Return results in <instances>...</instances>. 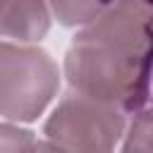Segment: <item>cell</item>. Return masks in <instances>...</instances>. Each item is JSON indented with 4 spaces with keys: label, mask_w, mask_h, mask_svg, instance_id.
Returning a JSON list of instances; mask_svg holds the SVG:
<instances>
[{
    "label": "cell",
    "mask_w": 153,
    "mask_h": 153,
    "mask_svg": "<svg viewBox=\"0 0 153 153\" xmlns=\"http://www.w3.org/2000/svg\"><path fill=\"white\" fill-rule=\"evenodd\" d=\"M72 91L139 110L153 81V0H112L105 12L81 26L65 57Z\"/></svg>",
    "instance_id": "1"
},
{
    "label": "cell",
    "mask_w": 153,
    "mask_h": 153,
    "mask_svg": "<svg viewBox=\"0 0 153 153\" xmlns=\"http://www.w3.org/2000/svg\"><path fill=\"white\" fill-rule=\"evenodd\" d=\"M60 86L55 60L36 48L0 41V117L33 122Z\"/></svg>",
    "instance_id": "2"
},
{
    "label": "cell",
    "mask_w": 153,
    "mask_h": 153,
    "mask_svg": "<svg viewBox=\"0 0 153 153\" xmlns=\"http://www.w3.org/2000/svg\"><path fill=\"white\" fill-rule=\"evenodd\" d=\"M43 134L67 153H112L124 134V112L72 91L50 112Z\"/></svg>",
    "instance_id": "3"
},
{
    "label": "cell",
    "mask_w": 153,
    "mask_h": 153,
    "mask_svg": "<svg viewBox=\"0 0 153 153\" xmlns=\"http://www.w3.org/2000/svg\"><path fill=\"white\" fill-rule=\"evenodd\" d=\"M50 29L48 0H0V36L19 43L41 41Z\"/></svg>",
    "instance_id": "4"
},
{
    "label": "cell",
    "mask_w": 153,
    "mask_h": 153,
    "mask_svg": "<svg viewBox=\"0 0 153 153\" xmlns=\"http://www.w3.org/2000/svg\"><path fill=\"white\" fill-rule=\"evenodd\" d=\"M110 2L112 0H48L50 12L62 26H86L105 12Z\"/></svg>",
    "instance_id": "5"
},
{
    "label": "cell",
    "mask_w": 153,
    "mask_h": 153,
    "mask_svg": "<svg viewBox=\"0 0 153 153\" xmlns=\"http://www.w3.org/2000/svg\"><path fill=\"white\" fill-rule=\"evenodd\" d=\"M120 153H153V110H143L134 117Z\"/></svg>",
    "instance_id": "6"
},
{
    "label": "cell",
    "mask_w": 153,
    "mask_h": 153,
    "mask_svg": "<svg viewBox=\"0 0 153 153\" xmlns=\"http://www.w3.org/2000/svg\"><path fill=\"white\" fill-rule=\"evenodd\" d=\"M36 148L38 139L33 131L0 122V153H36Z\"/></svg>",
    "instance_id": "7"
},
{
    "label": "cell",
    "mask_w": 153,
    "mask_h": 153,
    "mask_svg": "<svg viewBox=\"0 0 153 153\" xmlns=\"http://www.w3.org/2000/svg\"><path fill=\"white\" fill-rule=\"evenodd\" d=\"M36 153H67L65 148H60V146H55L53 141H38V148H36Z\"/></svg>",
    "instance_id": "8"
}]
</instances>
